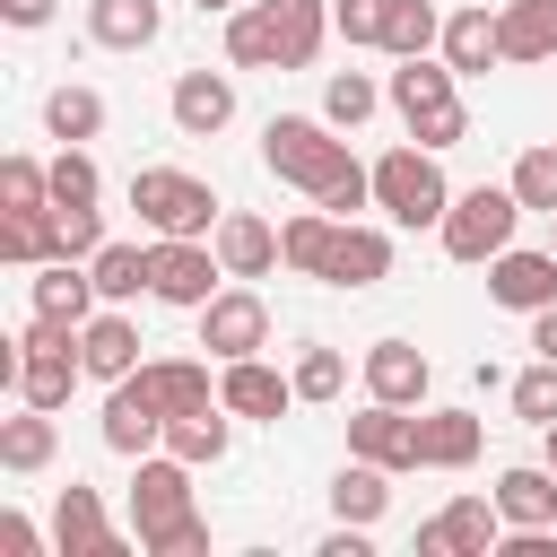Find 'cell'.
I'll list each match as a JSON object with an SVG mask.
<instances>
[{
  "label": "cell",
  "instance_id": "7c38bea8",
  "mask_svg": "<svg viewBox=\"0 0 557 557\" xmlns=\"http://www.w3.org/2000/svg\"><path fill=\"white\" fill-rule=\"evenodd\" d=\"M348 453H357V461H383V470L400 479V470H418V418L392 409V400H366V409L348 418Z\"/></svg>",
  "mask_w": 557,
  "mask_h": 557
},
{
  "label": "cell",
  "instance_id": "f5cc1de1",
  "mask_svg": "<svg viewBox=\"0 0 557 557\" xmlns=\"http://www.w3.org/2000/svg\"><path fill=\"white\" fill-rule=\"evenodd\" d=\"M548 244H557V235H548Z\"/></svg>",
  "mask_w": 557,
  "mask_h": 557
},
{
  "label": "cell",
  "instance_id": "277c9868",
  "mask_svg": "<svg viewBox=\"0 0 557 557\" xmlns=\"http://www.w3.org/2000/svg\"><path fill=\"white\" fill-rule=\"evenodd\" d=\"M374 209L392 218V226H444V209H453V183H444V165H435V148H383L374 157Z\"/></svg>",
  "mask_w": 557,
  "mask_h": 557
},
{
  "label": "cell",
  "instance_id": "f546056e",
  "mask_svg": "<svg viewBox=\"0 0 557 557\" xmlns=\"http://www.w3.org/2000/svg\"><path fill=\"white\" fill-rule=\"evenodd\" d=\"M226 61H235V70H278V9H270V0L226 9Z\"/></svg>",
  "mask_w": 557,
  "mask_h": 557
},
{
  "label": "cell",
  "instance_id": "f6af8a7d",
  "mask_svg": "<svg viewBox=\"0 0 557 557\" xmlns=\"http://www.w3.org/2000/svg\"><path fill=\"white\" fill-rule=\"evenodd\" d=\"M104 252V209H61V261H96Z\"/></svg>",
  "mask_w": 557,
  "mask_h": 557
},
{
  "label": "cell",
  "instance_id": "44dd1931",
  "mask_svg": "<svg viewBox=\"0 0 557 557\" xmlns=\"http://www.w3.org/2000/svg\"><path fill=\"white\" fill-rule=\"evenodd\" d=\"M78 374H87L78 348H17V383H9V392H17L26 409H70Z\"/></svg>",
  "mask_w": 557,
  "mask_h": 557
},
{
  "label": "cell",
  "instance_id": "ac0fdd59",
  "mask_svg": "<svg viewBox=\"0 0 557 557\" xmlns=\"http://www.w3.org/2000/svg\"><path fill=\"white\" fill-rule=\"evenodd\" d=\"M426 383H435L426 348H409V339H374V348H366V400L418 409V400H426Z\"/></svg>",
  "mask_w": 557,
  "mask_h": 557
},
{
  "label": "cell",
  "instance_id": "f35d334b",
  "mask_svg": "<svg viewBox=\"0 0 557 557\" xmlns=\"http://www.w3.org/2000/svg\"><path fill=\"white\" fill-rule=\"evenodd\" d=\"M287 374H296V400H313V409H322V400H339V392H348V357H339V348H322V339H305V348H296V366H287Z\"/></svg>",
  "mask_w": 557,
  "mask_h": 557
},
{
  "label": "cell",
  "instance_id": "e0dca14e",
  "mask_svg": "<svg viewBox=\"0 0 557 557\" xmlns=\"http://www.w3.org/2000/svg\"><path fill=\"white\" fill-rule=\"evenodd\" d=\"M78 357H87V374L96 383H122V374H139L148 357H139V322L122 313V305H104V313H87L78 322Z\"/></svg>",
  "mask_w": 557,
  "mask_h": 557
},
{
  "label": "cell",
  "instance_id": "52a82bcc",
  "mask_svg": "<svg viewBox=\"0 0 557 557\" xmlns=\"http://www.w3.org/2000/svg\"><path fill=\"white\" fill-rule=\"evenodd\" d=\"M218 278H226V261H218L209 235H157V244H148V296H157V305L200 313V305L218 296Z\"/></svg>",
  "mask_w": 557,
  "mask_h": 557
},
{
  "label": "cell",
  "instance_id": "b9f144b4",
  "mask_svg": "<svg viewBox=\"0 0 557 557\" xmlns=\"http://www.w3.org/2000/svg\"><path fill=\"white\" fill-rule=\"evenodd\" d=\"M0 209H52V165L0 157Z\"/></svg>",
  "mask_w": 557,
  "mask_h": 557
},
{
  "label": "cell",
  "instance_id": "8992f818",
  "mask_svg": "<svg viewBox=\"0 0 557 557\" xmlns=\"http://www.w3.org/2000/svg\"><path fill=\"white\" fill-rule=\"evenodd\" d=\"M522 218H531V209L513 200V183H470V191H453V209H444V226H435V235H444V252H453V261H479V270H487V261L513 244V226H522Z\"/></svg>",
  "mask_w": 557,
  "mask_h": 557
},
{
  "label": "cell",
  "instance_id": "d4e9b609",
  "mask_svg": "<svg viewBox=\"0 0 557 557\" xmlns=\"http://www.w3.org/2000/svg\"><path fill=\"white\" fill-rule=\"evenodd\" d=\"M0 261L17 270L61 261V209H0Z\"/></svg>",
  "mask_w": 557,
  "mask_h": 557
},
{
  "label": "cell",
  "instance_id": "f907efd6",
  "mask_svg": "<svg viewBox=\"0 0 557 557\" xmlns=\"http://www.w3.org/2000/svg\"><path fill=\"white\" fill-rule=\"evenodd\" d=\"M540 461H548V470H557V418H548V426H540Z\"/></svg>",
  "mask_w": 557,
  "mask_h": 557
},
{
  "label": "cell",
  "instance_id": "e575fe53",
  "mask_svg": "<svg viewBox=\"0 0 557 557\" xmlns=\"http://www.w3.org/2000/svg\"><path fill=\"white\" fill-rule=\"evenodd\" d=\"M331 235H339V218L313 200V209H296L287 226H278V252H287V270L296 278H322V261H331Z\"/></svg>",
  "mask_w": 557,
  "mask_h": 557
},
{
  "label": "cell",
  "instance_id": "d590c367",
  "mask_svg": "<svg viewBox=\"0 0 557 557\" xmlns=\"http://www.w3.org/2000/svg\"><path fill=\"white\" fill-rule=\"evenodd\" d=\"M435 44H444V9H435V0H392V9H383V52H392V61L435 52Z\"/></svg>",
  "mask_w": 557,
  "mask_h": 557
},
{
  "label": "cell",
  "instance_id": "4316f807",
  "mask_svg": "<svg viewBox=\"0 0 557 557\" xmlns=\"http://www.w3.org/2000/svg\"><path fill=\"white\" fill-rule=\"evenodd\" d=\"M226 435H235V409H226V400H209V409H183V418H165V453H183L191 470L226 461Z\"/></svg>",
  "mask_w": 557,
  "mask_h": 557
},
{
  "label": "cell",
  "instance_id": "60d3db41",
  "mask_svg": "<svg viewBox=\"0 0 557 557\" xmlns=\"http://www.w3.org/2000/svg\"><path fill=\"white\" fill-rule=\"evenodd\" d=\"M96 200H104L96 157H87V148H61V157H52V209H96Z\"/></svg>",
  "mask_w": 557,
  "mask_h": 557
},
{
  "label": "cell",
  "instance_id": "bcb514c9",
  "mask_svg": "<svg viewBox=\"0 0 557 557\" xmlns=\"http://www.w3.org/2000/svg\"><path fill=\"white\" fill-rule=\"evenodd\" d=\"M0 548H9V557H35L44 540H35V522H26V513H0Z\"/></svg>",
  "mask_w": 557,
  "mask_h": 557
},
{
  "label": "cell",
  "instance_id": "603a6c76",
  "mask_svg": "<svg viewBox=\"0 0 557 557\" xmlns=\"http://www.w3.org/2000/svg\"><path fill=\"white\" fill-rule=\"evenodd\" d=\"M435 52H444V61L461 70V78L496 70V61H505V26H496V9H487V0H479V9H453V17H444V44H435Z\"/></svg>",
  "mask_w": 557,
  "mask_h": 557
},
{
  "label": "cell",
  "instance_id": "816d5d0a",
  "mask_svg": "<svg viewBox=\"0 0 557 557\" xmlns=\"http://www.w3.org/2000/svg\"><path fill=\"white\" fill-rule=\"evenodd\" d=\"M191 9H200V17H209V9H218V17H226V9H244V0H191Z\"/></svg>",
  "mask_w": 557,
  "mask_h": 557
},
{
  "label": "cell",
  "instance_id": "7bdbcfd3",
  "mask_svg": "<svg viewBox=\"0 0 557 557\" xmlns=\"http://www.w3.org/2000/svg\"><path fill=\"white\" fill-rule=\"evenodd\" d=\"M513 418H522V426H548V418H557V357H540V366L513 374Z\"/></svg>",
  "mask_w": 557,
  "mask_h": 557
},
{
  "label": "cell",
  "instance_id": "3957f363",
  "mask_svg": "<svg viewBox=\"0 0 557 557\" xmlns=\"http://www.w3.org/2000/svg\"><path fill=\"white\" fill-rule=\"evenodd\" d=\"M261 165L278 174V183H296V191H331L357 157H348V139H339V122H322V113H270V131H261Z\"/></svg>",
  "mask_w": 557,
  "mask_h": 557
},
{
  "label": "cell",
  "instance_id": "d6a6232c",
  "mask_svg": "<svg viewBox=\"0 0 557 557\" xmlns=\"http://www.w3.org/2000/svg\"><path fill=\"white\" fill-rule=\"evenodd\" d=\"M270 9H278V70H313L331 35V0H270Z\"/></svg>",
  "mask_w": 557,
  "mask_h": 557
},
{
  "label": "cell",
  "instance_id": "9c48e42d",
  "mask_svg": "<svg viewBox=\"0 0 557 557\" xmlns=\"http://www.w3.org/2000/svg\"><path fill=\"white\" fill-rule=\"evenodd\" d=\"M157 444H165V400L148 392V374H122V383L104 392V453L139 461V453H157Z\"/></svg>",
  "mask_w": 557,
  "mask_h": 557
},
{
  "label": "cell",
  "instance_id": "5b68a950",
  "mask_svg": "<svg viewBox=\"0 0 557 557\" xmlns=\"http://www.w3.org/2000/svg\"><path fill=\"white\" fill-rule=\"evenodd\" d=\"M131 209H139V226L148 235H218V191L200 183V174H183V165H139L131 174Z\"/></svg>",
  "mask_w": 557,
  "mask_h": 557
},
{
  "label": "cell",
  "instance_id": "8d00e7d4",
  "mask_svg": "<svg viewBox=\"0 0 557 557\" xmlns=\"http://www.w3.org/2000/svg\"><path fill=\"white\" fill-rule=\"evenodd\" d=\"M87 270H96V296H104V305H131V296H148V244H104Z\"/></svg>",
  "mask_w": 557,
  "mask_h": 557
},
{
  "label": "cell",
  "instance_id": "681fc988",
  "mask_svg": "<svg viewBox=\"0 0 557 557\" xmlns=\"http://www.w3.org/2000/svg\"><path fill=\"white\" fill-rule=\"evenodd\" d=\"M531 348H540V357H557V305H540V313H531Z\"/></svg>",
  "mask_w": 557,
  "mask_h": 557
},
{
  "label": "cell",
  "instance_id": "cb8c5ba5",
  "mask_svg": "<svg viewBox=\"0 0 557 557\" xmlns=\"http://www.w3.org/2000/svg\"><path fill=\"white\" fill-rule=\"evenodd\" d=\"M479 461V409H418V470H470Z\"/></svg>",
  "mask_w": 557,
  "mask_h": 557
},
{
  "label": "cell",
  "instance_id": "ee69618b",
  "mask_svg": "<svg viewBox=\"0 0 557 557\" xmlns=\"http://www.w3.org/2000/svg\"><path fill=\"white\" fill-rule=\"evenodd\" d=\"M383 9H392V0H331V35H339V44H374V52H383Z\"/></svg>",
  "mask_w": 557,
  "mask_h": 557
},
{
  "label": "cell",
  "instance_id": "d6986e66",
  "mask_svg": "<svg viewBox=\"0 0 557 557\" xmlns=\"http://www.w3.org/2000/svg\"><path fill=\"white\" fill-rule=\"evenodd\" d=\"M209 244H218L226 278H270V270L287 261V252H278V226H270V218H252V209H226Z\"/></svg>",
  "mask_w": 557,
  "mask_h": 557
},
{
  "label": "cell",
  "instance_id": "7402d4cb",
  "mask_svg": "<svg viewBox=\"0 0 557 557\" xmlns=\"http://www.w3.org/2000/svg\"><path fill=\"white\" fill-rule=\"evenodd\" d=\"M157 35H165L157 0H87V44L96 52H148Z\"/></svg>",
  "mask_w": 557,
  "mask_h": 557
},
{
  "label": "cell",
  "instance_id": "ba28073f",
  "mask_svg": "<svg viewBox=\"0 0 557 557\" xmlns=\"http://www.w3.org/2000/svg\"><path fill=\"white\" fill-rule=\"evenodd\" d=\"M200 348L218 357V366H235V357H261L270 348V305L235 278V287H218L209 305H200Z\"/></svg>",
  "mask_w": 557,
  "mask_h": 557
},
{
  "label": "cell",
  "instance_id": "4fadbf2b",
  "mask_svg": "<svg viewBox=\"0 0 557 557\" xmlns=\"http://www.w3.org/2000/svg\"><path fill=\"white\" fill-rule=\"evenodd\" d=\"M487 296H496L505 313H540V305H557V244H548V252L505 244V252L487 261Z\"/></svg>",
  "mask_w": 557,
  "mask_h": 557
},
{
  "label": "cell",
  "instance_id": "83f0119b",
  "mask_svg": "<svg viewBox=\"0 0 557 557\" xmlns=\"http://www.w3.org/2000/svg\"><path fill=\"white\" fill-rule=\"evenodd\" d=\"M52 453H61L52 409H26V400H17V418H0V470H17V479H26V470H44Z\"/></svg>",
  "mask_w": 557,
  "mask_h": 557
},
{
  "label": "cell",
  "instance_id": "30bf717a",
  "mask_svg": "<svg viewBox=\"0 0 557 557\" xmlns=\"http://www.w3.org/2000/svg\"><path fill=\"white\" fill-rule=\"evenodd\" d=\"M496 540H505L496 496H453L435 522H418V557H487Z\"/></svg>",
  "mask_w": 557,
  "mask_h": 557
},
{
  "label": "cell",
  "instance_id": "5bb4252c",
  "mask_svg": "<svg viewBox=\"0 0 557 557\" xmlns=\"http://www.w3.org/2000/svg\"><path fill=\"white\" fill-rule=\"evenodd\" d=\"M165 113H174L183 139H218V131L235 122V78H226V70H183L174 96H165Z\"/></svg>",
  "mask_w": 557,
  "mask_h": 557
},
{
  "label": "cell",
  "instance_id": "484cf974",
  "mask_svg": "<svg viewBox=\"0 0 557 557\" xmlns=\"http://www.w3.org/2000/svg\"><path fill=\"white\" fill-rule=\"evenodd\" d=\"M104 296H96V270L87 261H44L35 270V313H52V322H87Z\"/></svg>",
  "mask_w": 557,
  "mask_h": 557
},
{
  "label": "cell",
  "instance_id": "7dc6e473",
  "mask_svg": "<svg viewBox=\"0 0 557 557\" xmlns=\"http://www.w3.org/2000/svg\"><path fill=\"white\" fill-rule=\"evenodd\" d=\"M322 557H374V548H366V522H339V531H322Z\"/></svg>",
  "mask_w": 557,
  "mask_h": 557
},
{
  "label": "cell",
  "instance_id": "4dcf8cb0",
  "mask_svg": "<svg viewBox=\"0 0 557 557\" xmlns=\"http://www.w3.org/2000/svg\"><path fill=\"white\" fill-rule=\"evenodd\" d=\"M505 61H557V0H505Z\"/></svg>",
  "mask_w": 557,
  "mask_h": 557
},
{
  "label": "cell",
  "instance_id": "6da1fadb",
  "mask_svg": "<svg viewBox=\"0 0 557 557\" xmlns=\"http://www.w3.org/2000/svg\"><path fill=\"white\" fill-rule=\"evenodd\" d=\"M131 531L148 557H200L209 548V522L191 505V461L183 453H139V479H131Z\"/></svg>",
  "mask_w": 557,
  "mask_h": 557
},
{
  "label": "cell",
  "instance_id": "8fae6325",
  "mask_svg": "<svg viewBox=\"0 0 557 557\" xmlns=\"http://www.w3.org/2000/svg\"><path fill=\"white\" fill-rule=\"evenodd\" d=\"M52 548H61V557H122L131 540H122V531L104 522V496L70 479V487L52 496Z\"/></svg>",
  "mask_w": 557,
  "mask_h": 557
},
{
  "label": "cell",
  "instance_id": "74e56055",
  "mask_svg": "<svg viewBox=\"0 0 557 557\" xmlns=\"http://www.w3.org/2000/svg\"><path fill=\"white\" fill-rule=\"evenodd\" d=\"M374 104H392V96H383V87H374L366 70H331V78H322V122H339V131H357V122H366Z\"/></svg>",
  "mask_w": 557,
  "mask_h": 557
},
{
  "label": "cell",
  "instance_id": "7a4b0ae2",
  "mask_svg": "<svg viewBox=\"0 0 557 557\" xmlns=\"http://www.w3.org/2000/svg\"><path fill=\"white\" fill-rule=\"evenodd\" d=\"M383 96H392V113L409 122V139H418V148H435V157H444V148H461V139H470L461 70H453L444 52H409V61L392 70V87H383Z\"/></svg>",
  "mask_w": 557,
  "mask_h": 557
},
{
  "label": "cell",
  "instance_id": "2e32d148",
  "mask_svg": "<svg viewBox=\"0 0 557 557\" xmlns=\"http://www.w3.org/2000/svg\"><path fill=\"white\" fill-rule=\"evenodd\" d=\"M374 278H392V235L366 226V218H339L331 261H322V287H374Z\"/></svg>",
  "mask_w": 557,
  "mask_h": 557
},
{
  "label": "cell",
  "instance_id": "f1b7e54d",
  "mask_svg": "<svg viewBox=\"0 0 557 557\" xmlns=\"http://www.w3.org/2000/svg\"><path fill=\"white\" fill-rule=\"evenodd\" d=\"M383 505H392V470H383V461H357V453H348V470L331 479V513H339V522H366V531H374V522H383Z\"/></svg>",
  "mask_w": 557,
  "mask_h": 557
},
{
  "label": "cell",
  "instance_id": "1f68e13d",
  "mask_svg": "<svg viewBox=\"0 0 557 557\" xmlns=\"http://www.w3.org/2000/svg\"><path fill=\"white\" fill-rule=\"evenodd\" d=\"M139 374H148V392L165 400V418H183V409H209V400H218V383H209V366H200V357H148Z\"/></svg>",
  "mask_w": 557,
  "mask_h": 557
},
{
  "label": "cell",
  "instance_id": "9a60e30c",
  "mask_svg": "<svg viewBox=\"0 0 557 557\" xmlns=\"http://www.w3.org/2000/svg\"><path fill=\"white\" fill-rule=\"evenodd\" d=\"M218 400H226L235 418H261V426H278V418L296 409V374H278V366H261V357H235V366L218 374Z\"/></svg>",
  "mask_w": 557,
  "mask_h": 557
},
{
  "label": "cell",
  "instance_id": "ffe728a7",
  "mask_svg": "<svg viewBox=\"0 0 557 557\" xmlns=\"http://www.w3.org/2000/svg\"><path fill=\"white\" fill-rule=\"evenodd\" d=\"M496 513H505L513 531H557V470H548V461L496 470Z\"/></svg>",
  "mask_w": 557,
  "mask_h": 557
},
{
  "label": "cell",
  "instance_id": "c3c4849f",
  "mask_svg": "<svg viewBox=\"0 0 557 557\" xmlns=\"http://www.w3.org/2000/svg\"><path fill=\"white\" fill-rule=\"evenodd\" d=\"M0 17H9V26H26V35H35V26H52V0H0Z\"/></svg>",
  "mask_w": 557,
  "mask_h": 557
},
{
  "label": "cell",
  "instance_id": "836d02e7",
  "mask_svg": "<svg viewBox=\"0 0 557 557\" xmlns=\"http://www.w3.org/2000/svg\"><path fill=\"white\" fill-rule=\"evenodd\" d=\"M44 131H52L61 148H87V139L104 131V96H96V87H78V78H70V87H52V96H44Z\"/></svg>",
  "mask_w": 557,
  "mask_h": 557
},
{
  "label": "cell",
  "instance_id": "ab89813d",
  "mask_svg": "<svg viewBox=\"0 0 557 557\" xmlns=\"http://www.w3.org/2000/svg\"><path fill=\"white\" fill-rule=\"evenodd\" d=\"M505 183H513V200H522V209H540V218H557V139H540V148H522Z\"/></svg>",
  "mask_w": 557,
  "mask_h": 557
}]
</instances>
